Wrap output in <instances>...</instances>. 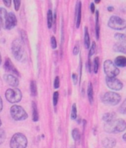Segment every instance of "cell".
I'll return each instance as SVG.
<instances>
[{
    "label": "cell",
    "instance_id": "36",
    "mask_svg": "<svg viewBox=\"0 0 126 148\" xmlns=\"http://www.w3.org/2000/svg\"><path fill=\"white\" fill-rule=\"evenodd\" d=\"M13 3L14 5V8H15V10L18 11L20 8V5H21V2L19 0H14L13 1Z\"/></svg>",
    "mask_w": 126,
    "mask_h": 148
},
{
    "label": "cell",
    "instance_id": "11",
    "mask_svg": "<svg viewBox=\"0 0 126 148\" xmlns=\"http://www.w3.org/2000/svg\"><path fill=\"white\" fill-rule=\"evenodd\" d=\"M4 79L9 85L13 87V88H17L19 84V79L13 74H5L4 76Z\"/></svg>",
    "mask_w": 126,
    "mask_h": 148
},
{
    "label": "cell",
    "instance_id": "30",
    "mask_svg": "<svg viewBox=\"0 0 126 148\" xmlns=\"http://www.w3.org/2000/svg\"><path fill=\"white\" fill-rule=\"evenodd\" d=\"M119 111L122 114H126V99L123 101V102L119 107Z\"/></svg>",
    "mask_w": 126,
    "mask_h": 148
},
{
    "label": "cell",
    "instance_id": "45",
    "mask_svg": "<svg viewBox=\"0 0 126 148\" xmlns=\"http://www.w3.org/2000/svg\"><path fill=\"white\" fill-rule=\"evenodd\" d=\"M2 64V56H1V53H0V65Z\"/></svg>",
    "mask_w": 126,
    "mask_h": 148
},
{
    "label": "cell",
    "instance_id": "6",
    "mask_svg": "<svg viewBox=\"0 0 126 148\" xmlns=\"http://www.w3.org/2000/svg\"><path fill=\"white\" fill-rule=\"evenodd\" d=\"M10 113L13 119L15 121H23L28 117L25 109L19 105H13L10 109Z\"/></svg>",
    "mask_w": 126,
    "mask_h": 148
},
{
    "label": "cell",
    "instance_id": "10",
    "mask_svg": "<svg viewBox=\"0 0 126 148\" xmlns=\"http://www.w3.org/2000/svg\"><path fill=\"white\" fill-rule=\"evenodd\" d=\"M17 19L15 14L14 13H12V12L8 13V16L7 18H6V20H5L4 28L7 29V30H10V29L14 28L17 25Z\"/></svg>",
    "mask_w": 126,
    "mask_h": 148
},
{
    "label": "cell",
    "instance_id": "5",
    "mask_svg": "<svg viewBox=\"0 0 126 148\" xmlns=\"http://www.w3.org/2000/svg\"><path fill=\"white\" fill-rule=\"evenodd\" d=\"M108 26L112 30H123L126 28V20L118 16H112L108 19Z\"/></svg>",
    "mask_w": 126,
    "mask_h": 148
},
{
    "label": "cell",
    "instance_id": "40",
    "mask_svg": "<svg viewBox=\"0 0 126 148\" xmlns=\"http://www.w3.org/2000/svg\"><path fill=\"white\" fill-rule=\"evenodd\" d=\"M3 3L5 4V6H7V7L10 8V5H11L12 1H10V0H4Z\"/></svg>",
    "mask_w": 126,
    "mask_h": 148
},
{
    "label": "cell",
    "instance_id": "44",
    "mask_svg": "<svg viewBox=\"0 0 126 148\" xmlns=\"http://www.w3.org/2000/svg\"><path fill=\"white\" fill-rule=\"evenodd\" d=\"M123 141H125L126 142V133H124V134L123 135Z\"/></svg>",
    "mask_w": 126,
    "mask_h": 148
},
{
    "label": "cell",
    "instance_id": "32",
    "mask_svg": "<svg viewBox=\"0 0 126 148\" xmlns=\"http://www.w3.org/2000/svg\"><path fill=\"white\" fill-rule=\"evenodd\" d=\"M20 34H21V40L23 43H25V42H28V36H27V34H26V32H25V30H21L20 31Z\"/></svg>",
    "mask_w": 126,
    "mask_h": 148
},
{
    "label": "cell",
    "instance_id": "19",
    "mask_svg": "<svg viewBox=\"0 0 126 148\" xmlns=\"http://www.w3.org/2000/svg\"><path fill=\"white\" fill-rule=\"evenodd\" d=\"M87 93L90 104H92L93 102H94V88H93V85L91 82H89V84L87 85Z\"/></svg>",
    "mask_w": 126,
    "mask_h": 148
},
{
    "label": "cell",
    "instance_id": "23",
    "mask_svg": "<svg viewBox=\"0 0 126 148\" xmlns=\"http://www.w3.org/2000/svg\"><path fill=\"white\" fill-rule=\"evenodd\" d=\"M53 22H54L53 12L51 10H48L47 14V24L48 28H51V27H52L53 25Z\"/></svg>",
    "mask_w": 126,
    "mask_h": 148
},
{
    "label": "cell",
    "instance_id": "4",
    "mask_svg": "<svg viewBox=\"0 0 126 148\" xmlns=\"http://www.w3.org/2000/svg\"><path fill=\"white\" fill-rule=\"evenodd\" d=\"M121 101V96L114 91H108L106 92L102 96V101L105 104L111 105V106H116Z\"/></svg>",
    "mask_w": 126,
    "mask_h": 148
},
{
    "label": "cell",
    "instance_id": "15",
    "mask_svg": "<svg viewBox=\"0 0 126 148\" xmlns=\"http://www.w3.org/2000/svg\"><path fill=\"white\" fill-rule=\"evenodd\" d=\"M102 144L103 147L105 148H114L116 145V140L114 138L107 137V138H103Z\"/></svg>",
    "mask_w": 126,
    "mask_h": 148
},
{
    "label": "cell",
    "instance_id": "2",
    "mask_svg": "<svg viewBox=\"0 0 126 148\" xmlns=\"http://www.w3.org/2000/svg\"><path fill=\"white\" fill-rule=\"evenodd\" d=\"M11 52L17 61H22L25 56L23 42L20 39H15L11 43Z\"/></svg>",
    "mask_w": 126,
    "mask_h": 148
},
{
    "label": "cell",
    "instance_id": "43",
    "mask_svg": "<svg viewBox=\"0 0 126 148\" xmlns=\"http://www.w3.org/2000/svg\"><path fill=\"white\" fill-rule=\"evenodd\" d=\"M107 10H108V12H113L114 10V8L113 7V6H108V7L107 8Z\"/></svg>",
    "mask_w": 126,
    "mask_h": 148
},
{
    "label": "cell",
    "instance_id": "3",
    "mask_svg": "<svg viewBox=\"0 0 126 148\" xmlns=\"http://www.w3.org/2000/svg\"><path fill=\"white\" fill-rule=\"evenodd\" d=\"M28 146V139L25 135L17 133L12 136L10 141V148H26Z\"/></svg>",
    "mask_w": 126,
    "mask_h": 148
},
{
    "label": "cell",
    "instance_id": "39",
    "mask_svg": "<svg viewBox=\"0 0 126 148\" xmlns=\"http://www.w3.org/2000/svg\"><path fill=\"white\" fill-rule=\"evenodd\" d=\"M91 67H92V65H91V58H88V62H87V69H88V72L91 73Z\"/></svg>",
    "mask_w": 126,
    "mask_h": 148
},
{
    "label": "cell",
    "instance_id": "34",
    "mask_svg": "<svg viewBox=\"0 0 126 148\" xmlns=\"http://www.w3.org/2000/svg\"><path fill=\"white\" fill-rule=\"evenodd\" d=\"M50 45L52 49H56L57 47V42H56V39L54 36H52L50 38Z\"/></svg>",
    "mask_w": 126,
    "mask_h": 148
},
{
    "label": "cell",
    "instance_id": "22",
    "mask_svg": "<svg viewBox=\"0 0 126 148\" xmlns=\"http://www.w3.org/2000/svg\"><path fill=\"white\" fill-rule=\"evenodd\" d=\"M32 111H33V115H32V119L34 121H38L39 120V113H38V109H37L36 104L34 101L32 102Z\"/></svg>",
    "mask_w": 126,
    "mask_h": 148
},
{
    "label": "cell",
    "instance_id": "16",
    "mask_svg": "<svg viewBox=\"0 0 126 148\" xmlns=\"http://www.w3.org/2000/svg\"><path fill=\"white\" fill-rule=\"evenodd\" d=\"M114 64L116 67H126V57L124 56H119L115 59Z\"/></svg>",
    "mask_w": 126,
    "mask_h": 148
},
{
    "label": "cell",
    "instance_id": "14",
    "mask_svg": "<svg viewBox=\"0 0 126 148\" xmlns=\"http://www.w3.org/2000/svg\"><path fill=\"white\" fill-rule=\"evenodd\" d=\"M113 50L116 53H122L126 54V42H117L114 45Z\"/></svg>",
    "mask_w": 126,
    "mask_h": 148
},
{
    "label": "cell",
    "instance_id": "48",
    "mask_svg": "<svg viewBox=\"0 0 126 148\" xmlns=\"http://www.w3.org/2000/svg\"><path fill=\"white\" fill-rule=\"evenodd\" d=\"M71 148H76V147H74V146H72Z\"/></svg>",
    "mask_w": 126,
    "mask_h": 148
},
{
    "label": "cell",
    "instance_id": "21",
    "mask_svg": "<svg viewBox=\"0 0 126 148\" xmlns=\"http://www.w3.org/2000/svg\"><path fill=\"white\" fill-rule=\"evenodd\" d=\"M8 16V12L7 10H5L4 8H0V24L2 26H5V20L7 18Z\"/></svg>",
    "mask_w": 126,
    "mask_h": 148
},
{
    "label": "cell",
    "instance_id": "12",
    "mask_svg": "<svg viewBox=\"0 0 126 148\" xmlns=\"http://www.w3.org/2000/svg\"><path fill=\"white\" fill-rule=\"evenodd\" d=\"M76 27L79 28L81 24V18H82V2L80 1L76 2Z\"/></svg>",
    "mask_w": 126,
    "mask_h": 148
},
{
    "label": "cell",
    "instance_id": "26",
    "mask_svg": "<svg viewBox=\"0 0 126 148\" xmlns=\"http://www.w3.org/2000/svg\"><path fill=\"white\" fill-rule=\"evenodd\" d=\"M99 68V57H96L94 60L93 63V69H94V73H97Z\"/></svg>",
    "mask_w": 126,
    "mask_h": 148
},
{
    "label": "cell",
    "instance_id": "37",
    "mask_svg": "<svg viewBox=\"0 0 126 148\" xmlns=\"http://www.w3.org/2000/svg\"><path fill=\"white\" fill-rule=\"evenodd\" d=\"M79 52V45L77 42V43L75 45V46H74V50H73V53H74V55L76 56L78 55Z\"/></svg>",
    "mask_w": 126,
    "mask_h": 148
},
{
    "label": "cell",
    "instance_id": "28",
    "mask_svg": "<svg viewBox=\"0 0 126 148\" xmlns=\"http://www.w3.org/2000/svg\"><path fill=\"white\" fill-rule=\"evenodd\" d=\"M71 119L75 120L77 118V110H76V104H73L72 108H71Z\"/></svg>",
    "mask_w": 126,
    "mask_h": 148
},
{
    "label": "cell",
    "instance_id": "38",
    "mask_svg": "<svg viewBox=\"0 0 126 148\" xmlns=\"http://www.w3.org/2000/svg\"><path fill=\"white\" fill-rule=\"evenodd\" d=\"M72 80L74 84H76L78 82V76L76 73H73L72 74Z\"/></svg>",
    "mask_w": 126,
    "mask_h": 148
},
{
    "label": "cell",
    "instance_id": "7",
    "mask_svg": "<svg viewBox=\"0 0 126 148\" xmlns=\"http://www.w3.org/2000/svg\"><path fill=\"white\" fill-rule=\"evenodd\" d=\"M5 99L11 104L18 103L22 100V93L18 88H10L5 91Z\"/></svg>",
    "mask_w": 126,
    "mask_h": 148
},
{
    "label": "cell",
    "instance_id": "8",
    "mask_svg": "<svg viewBox=\"0 0 126 148\" xmlns=\"http://www.w3.org/2000/svg\"><path fill=\"white\" fill-rule=\"evenodd\" d=\"M103 69L106 77L114 78L119 74V69L110 59L105 61L103 64Z\"/></svg>",
    "mask_w": 126,
    "mask_h": 148
},
{
    "label": "cell",
    "instance_id": "41",
    "mask_svg": "<svg viewBox=\"0 0 126 148\" xmlns=\"http://www.w3.org/2000/svg\"><path fill=\"white\" fill-rule=\"evenodd\" d=\"M90 8H91V11L92 14L95 13V5H94V2H91V5H90Z\"/></svg>",
    "mask_w": 126,
    "mask_h": 148
},
{
    "label": "cell",
    "instance_id": "25",
    "mask_svg": "<svg viewBox=\"0 0 126 148\" xmlns=\"http://www.w3.org/2000/svg\"><path fill=\"white\" fill-rule=\"evenodd\" d=\"M72 137L74 138V140L76 142H79L80 141V138H81V134H80V132L78 129L75 128L72 130Z\"/></svg>",
    "mask_w": 126,
    "mask_h": 148
},
{
    "label": "cell",
    "instance_id": "31",
    "mask_svg": "<svg viewBox=\"0 0 126 148\" xmlns=\"http://www.w3.org/2000/svg\"><path fill=\"white\" fill-rule=\"evenodd\" d=\"M58 100H59V92L56 91V92H54V96H53V104H54V107L56 106Z\"/></svg>",
    "mask_w": 126,
    "mask_h": 148
},
{
    "label": "cell",
    "instance_id": "18",
    "mask_svg": "<svg viewBox=\"0 0 126 148\" xmlns=\"http://www.w3.org/2000/svg\"><path fill=\"white\" fill-rule=\"evenodd\" d=\"M99 10H96V24H95V33H96V39H99L100 35V27H99Z\"/></svg>",
    "mask_w": 126,
    "mask_h": 148
},
{
    "label": "cell",
    "instance_id": "46",
    "mask_svg": "<svg viewBox=\"0 0 126 148\" xmlns=\"http://www.w3.org/2000/svg\"><path fill=\"white\" fill-rule=\"evenodd\" d=\"M99 2H100V1H99H99H95V3H96V4L99 3Z\"/></svg>",
    "mask_w": 126,
    "mask_h": 148
},
{
    "label": "cell",
    "instance_id": "20",
    "mask_svg": "<svg viewBox=\"0 0 126 148\" xmlns=\"http://www.w3.org/2000/svg\"><path fill=\"white\" fill-rule=\"evenodd\" d=\"M116 117V114L114 112L112 113H106L103 116V120L105 121V123L109 122V121L114 120Z\"/></svg>",
    "mask_w": 126,
    "mask_h": 148
},
{
    "label": "cell",
    "instance_id": "47",
    "mask_svg": "<svg viewBox=\"0 0 126 148\" xmlns=\"http://www.w3.org/2000/svg\"><path fill=\"white\" fill-rule=\"evenodd\" d=\"M1 125H2V121L0 119V127H1Z\"/></svg>",
    "mask_w": 126,
    "mask_h": 148
},
{
    "label": "cell",
    "instance_id": "29",
    "mask_svg": "<svg viewBox=\"0 0 126 148\" xmlns=\"http://www.w3.org/2000/svg\"><path fill=\"white\" fill-rule=\"evenodd\" d=\"M96 43L95 42H92V45H91V47H90V50H89V54H88V58H91L95 52H96Z\"/></svg>",
    "mask_w": 126,
    "mask_h": 148
},
{
    "label": "cell",
    "instance_id": "33",
    "mask_svg": "<svg viewBox=\"0 0 126 148\" xmlns=\"http://www.w3.org/2000/svg\"><path fill=\"white\" fill-rule=\"evenodd\" d=\"M5 138H6V134H5V130L2 129H0V145L3 143Z\"/></svg>",
    "mask_w": 126,
    "mask_h": 148
},
{
    "label": "cell",
    "instance_id": "13",
    "mask_svg": "<svg viewBox=\"0 0 126 148\" xmlns=\"http://www.w3.org/2000/svg\"><path fill=\"white\" fill-rule=\"evenodd\" d=\"M4 68H5V70L7 72H10L12 73L17 75V76H19L20 75L19 73L18 72V71L17 70V68L14 67V64L11 62V60L9 58L6 59V60H5V64H4Z\"/></svg>",
    "mask_w": 126,
    "mask_h": 148
},
{
    "label": "cell",
    "instance_id": "1",
    "mask_svg": "<svg viewBox=\"0 0 126 148\" xmlns=\"http://www.w3.org/2000/svg\"><path fill=\"white\" fill-rule=\"evenodd\" d=\"M126 130V121L123 119H115L109 122L105 123L104 130L108 133L117 134Z\"/></svg>",
    "mask_w": 126,
    "mask_h": 148
},
{
    "label": "cell",
    "instance_id": "24",
    "mask_svg": "<svg viewBox=\"0 0 126 148\" xmlns=\"http://www.w3.org/2000/svg\"><path fill=\"white\" fill-rule=\"evenodd\" d=\"M30 93L33 96H36L37 95V85L36 82L34 80H32L30 82Z\"/></svg>",
    "mask_w": 126,
    "mask_h": 148
},
{
    "label": "cell",
    "instance_id": "35",
    "mask_svg": "<svg viewBox=\"0 0 126 148\" xmlns=\"http://www.w3.org/2000/svg\"><path fill=\"white\" fill-rule=\"evenodd\" d=\"M54 87L55 89H58L60 87V80H59V76H56L54 79Z\"/></svg>",
    "mask_w": 126,
    "mask_h": 148
},
{
    "label": "cell",
    "instance_id": "9",
    "mask_svg": "<svg viewBox=\"0 0 126 148\" xmlns=\"http://www.w3.org/2000/svg\"><path fill=\"white\" fill-rule=\"evenodd\" d=\"M106 85L108 86V88H110L112 90L119 91L121 90L123 88V84L119 79L117 78H105Z\"/></svg>",
    "mask_w": 126,
    "mask_h": 148
},
{
    "label": "cell",
    "instance_id": "17",
    "mask_svg": "<svg viewBox=\"0 0 126 148\" xmlns=\"http://www.w3.org/2000/svg\"><path fill=\"white\" fill-rule=\"evenodd\" d=\"M84 45L86 49L90 48V45H91V39H90L89 32L87 27H85L84 32Z\"/></svg>",
    "mask_w": 126,
    "mask_h": 148
},
{
    "label": "cell",
    "instance_id": "42",
    "mask_svg": "<svg viewBox=\"0 0 126 148\" xmlns=\"http://www.w3.org/2000/svg\"><path fill=\"white\" fill-rule=\"evenodd\" d=\"M2 108H3V102H2V98L0 96V112L2 110Z\"/></svg>",
    "mask_w": 126,
    "mask_h": 148
},
{
    "label": "cell",
    "instance_id": "27",
    "mask_svg": "<svg viewBox=\"0 0 126 148\" xmlns=\"http://www.w3.org/2000/svg\"><path fill=\"white\" fill-rule=\"evenodd\" d=\"M115 39L118 41V42H126V35L123 34H120V33H116L114 34Z\"/></svg>",
    "mask_w": 126,
    "mask_h": 148
}]
</instances>
